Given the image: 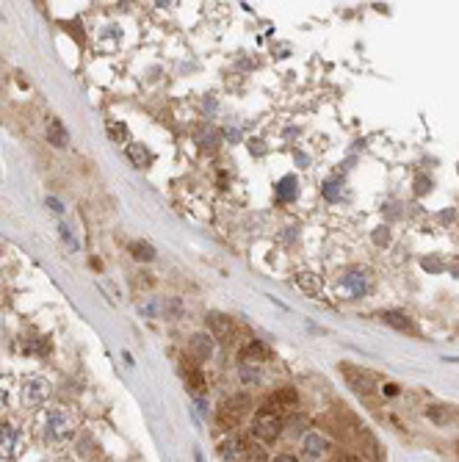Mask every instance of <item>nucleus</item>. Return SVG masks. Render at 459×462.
<instances>
[{
    "instance_id": "obj_1",
    "label": "nucleus",
    "mask_w": 459,
    "mask_h": 462,
    "mask_svg": "<svg viewBox=\"0 0 459 462\" xmlns=\"http://www.w3.org/2000/svg\"><path fill=\"white\" fill-rule=\"evenodd\" d=\"M78 429V418L72 410L67 407H50L44 413V438L53 443H61L67 438H72Z\"/></svg>"
},
{
    "instance_id": "obj_2",
    "label": "nucleus",
    "mask_w": 459,
    "mask_h": 462,
    "mask_svg": "<svg viewBox=\"0 0 459 462\" xmlns=\"http://www.w3.org/2000/svg\"><path fill=\"white\" fill-rule=\"evenodd\" d=\"M340 432H352L349 438L357 443L363 460H371V462H385V446L376 440V435L365 427H360L352 416H346V427H340Z\"/></svg>"
},
{
    "instance_id": "obj_3",
    "label": "nucleus",
    "mask_w": 459,
    "mask_h": 462,
    "mask_svg": "<svg viewBox=\"0 0 459 462\" xmlns=\"http://www.w3.org/2000/svg\"><path fill=\"white\" fill-rule=\"evenodd\" d=\"M252 435H254L257 440H263V443L277 440V438L282 435V416H279L277 410H271L268 404H263V407L254 413V418H252Z\"/></svg>"
},
{
    "instance_id": "obj_4",
    "label": "nucleus",
    "mask_w": 459,
    "mask_h": 462,
    "mask_svg": "<svg viewBox=\"0 0 459 462\" xmlns=\"http://www.w3.org/2000/svg\"><path fill=\"white\" fill-rule=\"evenodd\" d=\"M340 374H343V379H346V385L357 393V396H374V377L368 374V371H363V368H354L352 363H340Z\"/></svg>"
},
{
    "instance_id": "obj_5",
    "label": "nucleus",
    "mask_w": 459,
    "mask_h": 462,
    "mask_svg": "<svg viewBox=\"0 0 459 462\" xmlns=\"http://www.w3.org/2000/svg\"><path fill=\"white\" fill-rule=\"evenodd\" d=\"M47 396H50V382L42 379V377H31V379H25L22 393H19V399H22L25 407H39V404L47 402Z\"/></svg>"
},
{
    "instance_id": "obj_6",
    "label": "nucleus",
    "mask_w": 459,
    "mask_h": 462,
    "mask_svg": "<svg viewBox=\"0 0 459 462\" xmlns=\"http://www.w3.org/2000/svg\"><path fill=\"white\" fill-rule=\"evenodd\" d=\"M246 407H249V402H246L243 396H235V399L225 402V404L219 407V413H216L219 427H222V429H235V427H238V421L243 418Z\"/></svg>"
},
{
    "instance_id": "obj_7",
    "label": "nucleus",
    "mask_w": 459,
    "mask_h": 462,
    "mask_svg": "<svg viewBox=\"0 0 459 462\" xmlns=\"http://www.w3.org/2000/svg\"><path fill=\"white\" fill-rule=\"evenodd\" d=\"M19 452V432L14 424H0V460H14Z\"/></svg>"
},
{
    "instance_id": "obj_8",
    "label": "nucleus",
    "mask_w": 459,
    "mask_h": 462,
    "mask_svg": "<svg viewBox=\"0 0 459 462\" xmlns=\"http://www.w3.org/2000/svg\"><path fill=\"white\" fill-rule=\"evenodd\" d=\"M266 404L282 416V413H288V410H296V404H299V393H296L293 388H277V391L268 396Z\"/></svg>"
},
{
    "instance_id": "obj_9",
    "label": "nucleus",
    "mask_w": 459,
    "mask_h": 462,
    "mask_svg": "<svg viewBox=\"0 0 459 462\" xmlns=\"http://www.w3.org/2000/svg\"><path fill=\"white\" fill-rule=\"evenodd\" d=\"M340 288L352 296H363L368 291V274L363 268H349L343 277H340Z\"/></svg>"
},
{
    "instance_id": "obj_10",
    "label": "nucleus",
    "mask_w": 459,
    "mask_h": 462,
    "mask_svg": "<svg viewBox=\"0 0 459 462\" xmlns=\"http://www.w3.org/2000/svg\"><path fill=\"white\" fill-rule=\"evenodd\" d=\"M189 354H191L197 363L211 360V354H214V335H208V332H197V335L191 338V343H189Z\"/></svg>"
},
{
    "instance_id": "obj_11",
    "label": "nucleus",
    "mask_w": 459,
    "mask_h": 462,
    "mask_svg": "<svg viewBox=\"0 0 459 462\" xmlns=\"http://www.w3.org/2000/svg\"><path fill=\"white\" fill-rule=\"evenodd\" d=\"M208 330H211L214 338L227 341L230 335H232V318L225 316V313H208Z\"/></svg>"
},
{
    "instance_id": "obj_12",
    "label": "nucleus",
    "mask_w": 459,
    "mask_h": 462,
    "mask_svg": "<svg viewBox=\"0 0 459 462\" xmlns=\"http://www.w3.org/2000/svg\"><path fill=\"white\" fill-rule=\"evenodd\" d=\"M268 360V349L260 343V341H249L243 349H241V366H257Z\"/></svg>"
},
{
    "instance_id": "obj_13",
    "label": "nucleus",
    "mask_w": 459,
    "mask_h": 462,
    "mask_svg": "<svg viewBox=\"0 0 459 462\" xmlns=\"http://www.w3.org/2000/svg\"><path fill=\"white\" fill-rule=\"evenodd\" d=\"M329 440L321 435V432H310L307 438H304V454L307 457H321V454H327L329 452Z\"/></svg>"
},
{
    "instance_id": "obj_14",
    "label": "nucleus",
    "mask_w": 459,
    "mask_h": 462,
    "mask_svg": "<svg viewBox=\"0 0 459 462\" xmlns=\"http://www.w3.org/2000/svg\"><path fill=\"white\" fill-rule=\"evenodd\" d=\"M382 321L390 324V327H396V330H401V332H418V327L413 324V318L404 316V313H399V310H385Z\"/></svg>"
},
{
    "instance_id": "obj_15",
    "label": "nucleus",
    "mask_w": 459,
    "mask_h": 462,
    "mask_svg": "<svg viewBox=\"0 0 459 462\" xmlns=\"http://www.w3.org/2000/svg\"><path fill=\"white\" fill-rule=\"evenodd\" d=\"M183 377H186V385H189L194 393H202V391H205V374H202L194 363H183Z\"/></svg>"
},
{
    "instance_id": "obj_16",
    "label": "nucleus",
    "mask_w": 459,
    "mask_h": 462,
    "mask_svg": "<svg viewBox=\"0 0 459 462\" xmlns=\"http://www.w3.org/2000/svg\"><path fill=\"white\" fill-rule=\"evenodd\" d=\"M296 194H299V183H296L293 175H288L277 183V200L279 203H291V200H296Z\"/></svg>"
},
{
    "instance_id": "obj_17",
    "label": "nucleus",
    "mask_w": 459,
    "mask_h": 462,
    "mask_svg": "<svg viewBox=\"0 0 459 462\" xmlns=\"http://www.w3.org/2000/svg\"><path fill=\"white\" fill-rule=\"evenodd\" d=\"M243 438H230L227 443L222 446V454H225V460L227 462H235V460H243Z\"/></svg>"
},
{
    "instance_id": "obj_18",
    "label": "nucleus",
    "mask_w": 459,
    "mask_h": 462,
    "mask_svg": "<svg viewBox=\"0 0 459 462\" xmlns=\"http://www.w3.org/2000/svg\"><path fill=\"white\" fill-rule=\"evenodd\" d=\"M47 139H50L55 147H67V144H69V136H67V130H64V125H61L58 119H53V122L47 125Z\"/></svg>"
},
{
    "instance_id": "obj_19",
    "label": "nucleus",
    "mask_w": 459,
    "mask_h": 462,
    "mask_svg": "<svg viewBox=\"0 0 459 462\" xmlns=\"http://www.w3.org/2000/svg\"><path fill=\"white\" fill-rule=\"evenodd\" d=\"M128 158H130L136 166H150V164H153L150 150H147V147H141V144H130V147H128Z\"/></svg>"
},
{
    "instance_id": "obj_20",
    "label": "nucleus",
    "mask_w": 459,
    "mask_h": 462,
    "mask_svg": "<svg viewBox=\"0 0 459 462\" xmlns=\"http://www.w3.org/2000/svg\"><path fill=\"white\" fill-rule=\"evenodd\" d=\"M243 460L246 462H268V457H266V449H263L260 443L246 440V443H243Z\"/></svg>"
},
{
    "instance_id": "obj_21",
    "label": "nucleus",
    "mask_w": 459,
    "mask_h": 462,
    "mask_svg": "<svg viewBox=\"0 0 459 462\" xmlns=\"http://www.w3.org/2000/svg\"><path fill=\"white\" fill-rule=\"evenodd\" d=\"M296 285H299L304 293H318V291H321V280H318L315 274H307V271L296 277Z\"/></svg>"
},
{
    "instance_id": "obj_22",
    "label": "nucleus",
    "mask_w": 459,
    "mask_h": 462,
    "mask_svg": "<svg viewBox=\"0 0 459 462\" xmlns=\"http://www.w3.org/2000/svg\"><path fill=\"white\" fill-rule=\"evenodd\" d=\"M130 252H133L136 260H153V257H155V249H153L147 241H136V243H130Z\"/></svg>"
},
{
    "instance_id": "obj_23",
    "label": "nucleus",
    "mask_w": 459,
    "mask_h": 462,
    "mask_svg": "<svg viewBox=\"0 0 459 462\" xmlns=\"http://www.w3.org/2000/svg\"><path fill=\"white\" fill-rule=\"evenodd\" d=\"M340 194H343V191H340V183H335V180H327V183H324V197H327L329 203H338Z\"/></svg>"
},
{
    "instance_id": "obj_24",
    "label": "nucleus",
    "mask_w": 459,
    "mask_h": 462,
    "mask_svg": "<svg viewBox=\"0 0 459 462\" xmlns=\"http://www.w3.org/2000/svg\"><path fill=\"white\" fill-rule=\"evenodd\" d=\"M108 133H111V139H114V142H119V139H125V136H128L125 125H119V128H116V122H108Z\"/></svg>"
},
{
    "instance_id": "obj_25",
    "label": "nucleus",
    "mask_w": 459,
    "mask_h": 462,
    "mask_svg": "<svg viewBox=\"0 0 459 462\" xmlns=\"http://www.w3.org/2000/svg\"><path fill=\"white\" fill-rule=\"evenodd\" d=\"M374 241H376L379 246H388V243H390V230H388V228H376V235H374Z\"/></svg>"
},
{
    "instance_id": "obj_26",
    "label": "nucleus",
    "mask_w": 459,
    "mask_h": 462,
    "mask_svg": "<svg viewBox=\"0 0 459 462\" xmlns=\"http://www.w3.org/2000/svg\"><path fill=\"white\" fill-rule=\"evenodd\" d=\"M424 268H426V271H443V260H438V257H426V260H424Z\"/></svg>"
},
{
    "instance_id": "obj_27",
    "label": "nucleus",
    "mask_w": 459,
    "mask_h": 462,
    "mask_svg": "<svg viewBox=\"0 0 459 462\" xmlns=\"http://www.w3.org/2000/svg\"><path fill=\"white\" fill-rule=\"evenodd\" d=\"M8 404V379H0V410Z\"/></svg>"
},
{
    "instance_id": "obj_28",
    "label": "nucleus",
    "mask_w": 459,
    "mask_h": 462,
    "mask_svg": "<svg viewBox=\"0 0 459 462\" xmlns=\"http://www.w3.org/2000/svg\"><path fill=\"white\" fill-rule=\"evenodd\" d=\"M429 189H432V183H429L426 178H418V180H415V191H418V194H426Z\"/></svg>"
},
{
    "instance_id": "obj_29",
    "label": "nucleus",
    "mask_w": 459,
    "mask_h": 462,
    "mask_svg": "<svg viewBox=\"0 0 459 462\" xmlns=\"http://www.w3.org/2000/svg\"><path fill=\"white\" fill-rule=\"evenodd\" d=\"M332 462H363V460H360L357 454H335Z\"/></svg>"
},
{
    "instance_id": "obj_30",
    "label": "nucleus",
    "mask_w": 459,
    "mask_h": 462,
    "mask_svg": "<svg viewBox=\"0 0 459 462\" xmlns=\"http://www.w3.org/2000/svg\"><path fill=\"white\" fill-rule=\"evenodd\" d=\"M47 208H53L55 214H64V208H61V203L55 197H47Z\"/></svg>"
},
{
    "instance_id": "obj_31",
    "label": "nucleus",
    "mask_w": 459,
    "mask_h": 462,
    "mask_svg": "<svg viewBox=\"0 0 459 462\" xmlns=\"http://www.w3.org/2000/svg\"><path fill=\"white\" fill-rule=\"evenodd\" d=\"M385 393H388V396H396V393H399V388H396V385H385Z\"/></svg>"
},
{
    "instance_id": "obj_32",
    "label": "nucleus",
    "mask_w": 459,
    "mask_h": 462,
    "mask_svg": "<svg viewBox=\"0 0 459 462\" xmlns=\"http://www.w3.org/2000/svg\"><path fill=\"white\" fill-rule=\"evenodd\" d=\"M274 462H296V457H291V454H282V457H277Z\"/></svg>"
}]
</instances>
